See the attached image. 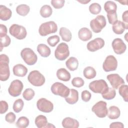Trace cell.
Returning a JSON list of instances; mask_svg holds the SVG:
<instances>
[{"label": "cell", "instance_id": "obj_24", "mask_svg": "<svg viewBox=\"0 0 128 128\" xmlns=\"http://www.w3.org/2000/svg\"><path fill=\"white\" fill-rule=\"evenodd\" d=\"M120 114V111L119 108L116 106H110L108 110L107 116L108 118L111 120L117 119Z\"/></svg>", "mask_w": 128, "mask_h": 128}, {"label": "cell", "instance_id": "obj_4", "mask_svg": "<svg viewBox=\"0 0 128 128\" xmlns=\"http://www.w3.org/2000/svg\"><path fill=\"white\" fill-rule=\"evenodd\" d=\"M57 30V24L54 21H49L42 24L38 29L40 34L43 36L50 34L55 33Z\"/></svg>", "mask_w": 128, "mask_h": 128}, {"label": "cell", "instance_id": "obj_2", "mask_svg": "<svg viewBox=\"0 0 128 128\" xmlns=\"http://www.w3.org/2000/svg\"><path fill=\"white\" fill-rule=\"evenodd\" d=\"M89 88L94 93H105L108 89V86L106 82L104 80H99L90 82L88 86Z\"/></svg>", "mask_w": 128, "mask_h": 128}, {"label": "cell", "instance_id": "obj_27", "mask_svg": "<svg viewBox=\"0 0 128 128\" xmlns=\"http://www.w3.org/2000/svg\"><path fill=\"white\" fill-rule=\"evenodd\" d=\"M59 34L62 40L65 42H68L72 39V33L70 31L66 28L62 27L60 28Z\"/></svg>", "mask_w": 128, "mask_h": 128}, {"label": "cell", "instance_id": "obj_17", "mask_svg": "<svg viewBox=\"0 0 128 128\" xmlns=\"http://www.w3.org/2000/svg\"><path fill=\"white\" fill-rule=\"evenodd\" d=\"M62 126L64 128H78L79 126V122L76 119L70 117L64 118L62 121Z\"/></svg>", "mask_w": 128, "mask_h": 128}, {"label": "cell", "instance_id": "obj_35", "mask_svg": "<svg viewBox=\"0 0 128 128\" xmlns=\"http://www.w3.org/2000/svg\"><path fill=\"white\" fill-rule=\"evenodd\" d=\"M102 97L106 100H110L114 98L116 95V92L114 88H108V90L104 94H102Z\"/></svg>", "mask_w": 128, "mask_h": 128}, {"label": "cell", "instance_id": "obj_14", "mask_svg": "<svg viewBox=\"0 0 128 128\" xmlns=\"http://www.w3.org/2000/svg\"><path fill=\"white\" fill-rule=\"evenodd\" d=\"M104 46V40L100 38H97L89 42L86 46L87 49L90 52H96Z\"/></svg>", "mask_w": 128, "mask_h": 128}, {"label": "cell", "instance_id": "obj_25", "mask_svg": "<svg viewBox=\"0 0 128 128\" xmlns=\"http://www.w3.org/2000/svg\"><path fill=\"white\" fill-rule=\"evenodd\" d=\"M37 50L39 54L44 58H47L50 54V49L46 44H39L37 46Z\"/></svg>", "mask_w": 128, "mask_h": 128}, {"label": "cell", "instance_id": "obj_30", "mask_svg": "<svg viewBox=\"0 0 128 128\" xmlns=\"http://www.w3.org/2000/svg\"><path fill=\"white\" fill-rule=\"evenodd\" d=\"M40 14L42 18H46L50 17L52 15V10L50 6L45 4L42 6V7L40 8Z\"/></svg>", "mask_w": 128, "mask_h": 128}, {"label": "cell", "instance_id": "obj_7", "mask_svg": "<svg viewBox=\"0 0 128 128\" xmlns=\"http://www.w3.org/2000/svg\"><path fill=\"white\" fill-rule=\"evenodd\" d=\"M50 90L54 94L64 98L68 96L70 92V89L68 87L60 82H56L52 84Z\"/></svg>", "mask_w": 128, "mask_h": 128}, {"label": "cell", "instance_id": "obj_8", "mask_svg": "<svg viewBox=\"0 0 128 128\" xmlns=\"http://www.w3.org/2000/svg\"><path fill=\"white\" fill-rule=\"evenodd\" d=\"M9 32L12 36L18 40L24 38L27 34L26 28L17 24H12L9 28Z\"/></svg>", "mask_w": 128, "mask_h": 128}, {"label": "cell", "instance_id": "obj_43", "mask_svg": "<svg viewBox=\"0 0 128 128\" xmlns=\"http://www.w3.org/2000/svg\"><path fill=\"white\" fill-rule=\"evenodd\" d=\"M65 1L64 0H51V4L54 8L56 9H60L62 8L64 4Z\"/></svg>", "mask_w": 128, "mask_h": 128}, {"label": "cell", "instance_id": "obj_34", "mask_svg": "<svg viewBox=\"0 0 128 128\" xmlns=\"http://www.w3.org/2000/svg\"><path fill=\"white\" fill-rule=\"evenodd\" d=\"M118 92L126 102L128 101V86L126 84H122L119 88Z\"/></svg>", "mask_w": 128, "mask_h": 128}, {"label": "cell", "instance_id": "obj_29", "mask_svg": "<svg viewBox=\"0 0 128 128\" xmlns=\"http://www.w3.org/2000/svg\"><path fill=\"white\" fill-rule=\"evenodd\" d=\"M83 74L84 76L87 79L94 78L96 74L94 68L92 66H87L84 70Z\"/></svg>", "mask_w": 128, "mask_h": 128}, {"label": "cell", "instance_id": "obj_37", "mask_svg": "<svg viewBox=\"0 0 128 128\" xmlns=\"http://www.w3.org/2000/svg\"><path fill=\"white\" fill-rule=\"evenodd\" d=\"M35 94L34 91L30 88H26L24 90L22 94V96L26 100H30L34 97Z\"/></svg>", "mask_w": 128, "mask_h": 128}, {"label": "cell", "instance_id": "obj_3", "mask_svg": "<svg viewBox=\"0 0 128 128\" xmlns=\"http://www.w3.org/2000/svg\"><path fill=\"white\" fill-rule=\"evenodd\" d=\"M20 56L24 62L29 66L34 64L38 60V56L33 50L28 48H24L20 52Z\"/></svg>", "mask_w": 128, "mask_h": 128}, {"label": "cell", "instance_id": "obj_36", "mask_svg": "<svg viewBox=\"0 0 128 128\" xmlns=\"http://www.w3.org/2000/svg\"><path fill=\"white\" fill-rule=\"evenodd\" d=\"M24 102L22 99L18 98L16 100L12 106L14 112L16 113L20 112L22 110L24 107Z\"/></svg>", "mask_w": 128, "mask_h": 128}, {"label": "cell", "instance_id": "obj_31", "mask_svg": "<svg viewBox=\"0 0 128 128\" xmlns=\"http://www.w3.org/2000/svg\"><path fill=\"white\" fill-rule=\"evenodd\" d=\"M30 10V8L28 6L24 4L18 5L16 8V12L20 16H26Z\"/></svg>", "mask_w": 128, "mask_h": 128}, {"label": "cell", "instance_id": "obj_47", "mask_svg": "<svg viewBox=\"0 0 128 128\" xmlns=\"http://www.w3.org/2000/svg\"><path fill=\"white\" fill-rule=\"evenodd\" d=\"M7 32H8V30L6 26L2 24H0V37H2L6 35Z\"/></svg>", "mask_w": 128, "mask_h": 128}, {"label": "cell", "instance_id": "obj_48", "mask_svg": "<svg viewBox=\"0 0 128 128\" xmlns=\"http://www.w3.org/2000/svg\"><path fill=\"white\" fill-rule=\"evenodd\" d=\"M110 128H124V125L121 122H113L110 124Z\"/></svg>", "mask_w": 128, "mask_h": 128}, {"label": "cell", "instance_id": "obj_42", "mask_svg": "<svg viewBox=\"0 0 128 128\" xmlns=\"http://www.w3.org/2000/svg\"><path fill=\"white\" fill-rule=\"evenodd\" d=\"M72 85L76 88H80L84 84V82L83 79L80 77L74 78L72 80Z\"/></svg>", "mask_w": 128, "mask_h": 128}, {"label": "cell", "instance_id": "obj_1", "mask_svg": "<svg viewBox=\"0 0 128 128\" xmlns=\"http://www.w3.org/2000/svg\"><path fill=\"white\" fill-rule=\"evenodd\" d=\"M9 58L4 54L0 56V80L1 81L7 80L10 75L9 68Z\"/></svg>", "mask_w": 128, "mask_h": 128}, {"label": "cell", "instance_id": "obj_16", "mask_svg": "<svg viewBox=\"0 0 128 128\" xmlns=\"http://www.w3.org/2000/svg\"><path fill=\"white\" fill-rule=\"evenodd\" d=\"M112 46L114 52L118 54H124L126 49V44L123 40L120 38H114L112 42Z\"/></svg>", "mask_w": 128, "mask_h": 128}, {"label": "cell", "instance_id": "obj_13", "mask_svg": "<svg viewBox=\"0 0 128 128\" xmlns=\"http://www.w3.org/2000/svg\"><path fill=\"white\" fill-rule=\"evenodd\" d=\"M36 106L39 110L46 113L50 112L54 109L53 104L45 98L39 99L37 101Z\"/></svg>", "mask_w": 128, "mask_h": 128}, {"label": "cell", "instance_id": "obj_41", "mask_svg": "<svg viewBox=\"0 0 128 128\" xmlns=\"http://www.w3.org/2000/svg\"><path fill=\"white\" fill-rule=\"evenodd\" d=\"M107 18L108 19V22L111 24H114L116 23L118 20V16L116 12H111L107 14Z\"/></svg>", "mask_w": 128, "mask_h": 128}, {"label": "cell", "instance_id": "obj_46", "mask_svg": "<svg viewBox=\"0 0 128 128\" xmlns=\"http://www.w3.org/2000/svg\"><path fill=\"white\" fill-rule=\"evenodd\" d=\"M0 113L1 114H3L5 113L8 110V103L4 100H1L0 102Z\"/></svg>", "mask_w": 128, "mask_h": 128}, {"label": "cell", "instance_id": "obj_44", "mask_svg": "<svg viewBox=\"0 0 128 128\" xmlns=\"http://www.w3.org/2000/svg\"><path fill=\"white\" fill-rule=\"evenodd\" d=\"M16 116L15 114L12 112H10L8 113L6 116H5V120H6L10 124L14 123L16 120Z\"/></svg>", "mask_w": 128, "mask_h": 128}, {"label": "cell", "instance_id": "obj_10", "mask_svg": "<svg viewBox=\"0 0 128 128\" xmlns=\"http://www.w3.org/2000/svg\"><path fill=\"white\" fill-rule=\"evenodd\" d=\"M107 104L106 102L99 101L97 102L92 108V110L98 118H105L108 114Z\"/></svg>", "mask_w": 128, "mask_h": 128}, {"label": "cell", "instance_id": "obj_45", "mask_svg": "<svg viewBox=\"0 0 128 128\" xmlns=\"http://www.w3.org/2000/svg\"><path fill=\"white\" fill-rule=\"evenodd\" d=\"M92 94L90 92L87 90H83L82 92V99L84 102H88L91 98Z\"/></svg>", "mask_w": 128, "mask_h": 128}, {"label": "cell", "instance_id": "obj_39", "mask_svg": "<svg viewBox=\"0 0 128 128\" xmlns=\"http://www.w3.org/2000/svg\"><path fill=\"white\" fill-rule=\"evenodd\" d=\"M0 51H2L4 47H6L10 44L11 40L10 36L7 34L4 36L0 37Z\"/></svg>", "mask_w": 128, "mask_h": 128}, {"label": "cell", "instance_id": "obj_20", "mask_svg": "<svg viewBox=\"0 0 128 128\" xmlns=\"http://www.w3.org/2000/svg\"><path fill=\"white\" fill-rule=\"evenodd\" d=\"M65 100L68 104H76L78 100V90L74 88L70 89V94L65 98Z\"/></svg>", "mask_w": 128, "mask_h": 128}, {"label": "cell", "instance_id": "obj_28", "mask_svg": "<svg viewBox=\"0 0 128 128\" xmlns=\"http://www.w3.org/2000/svg\"><path fill=\"white\" fill-rule=\"evenodd\" d=\"M35 124L38 128H46L48 124L46 118L43 115H38L35 118Z\"/></svg>", "mask_w": 128, "mask_h": 128}, {"label": "cell", "instance_id": "obj_23", "mask_svg": "<svg viewBox=\"0 0 128 128\" xmlns=\"http://www.w3.org/2000/svg\"><path fill=\"white\" fill-rule=\"evenodd\" d=\"M56 76L59 80L64 82L68 81L71 78L70 73L64 68H60L58 70Z\"/></svg>", "mask_w": 128, "mask_h": 128}, {"label": "cell", "instance_id": "obj_9", "mask_svg": "<svg viewBox=\"0 0 128 128\" xmlns=\"http://www.w3.org/2000/svg\"><path fill=\"white\" fill-rule=\"evenodd\" d=\"M70 55L68 46L66 43L61 42L56 47L54 51V56L59 60H65Z\"/></svg>", "mask_w": 128, "mask_h": 128}, {"label": "cell", "instance_id": "obj_15", "mask_svg": "<svg viewBox=\"0 0 128 128\" xmlns=\"http://www.w3.org/2000/svg\"><path fill=\"white\" fill-rule=\"evenodd\" d=\"M106 78L110 82L112 87L114 89H118L122 84H124V81L119 74H112L107 76Z\"/></svg>", "mask_w": 128, "mask_h": 128}, {"label": "cell", "instance_id": "obj_18", "mask_svg": "<svg viewBox=\"0 0 128 128\" xmlns=\"http://www.w3.org/2000/svg\"><path fill=\"white\" fill-rule=\"evenodd\" d=\"M92 32L87 28H81L78 32L79 38L82 41H88L92 37Z\"/></svg>", "mask_w": 128, "mask_h": 128}, {"label": "cell", "instance_id": "obj_22", "mask_svg": "<svg viewBox=\"0 0 128 128\" xmlns=\"http://www.w3.org/2000/svg\"><path fill=\"white\" fill-rule=\"evenodd\" d=\"M12 14L11 10L3 5L0 6V18L1 20L6 21L9 20Z\"/></svg>", "mask_w": 128, "mask_h": 128}, {"label": "cell", "instance_id": "obj_21", "mask_svg": "<svg viewBox=\"0 0 128 128\" xmlns=\"http://www.w3.org/2000/svg\"><path fill=\"white\" fill-rule=\"evenodd\" d=\"M112 28L114 33L117 34H121L124 32L125 30L128 28V26L127 24H125L122 22L118 21L113 24Z\"/></svg>", "mask_w": 128, "mask_h": 128}, {"label": "cell", "instance_id": "obj_6", "mask_svg": "<svg viewBox=\"0 0 128 128\" xmlns=\"http://www.w3.org/2000/svg\"><path fill=\"white\" fill-rule=\"evenodd\" d=\"M106 22L105 17L102 15H98L90 22V26L95 33H99L106 26Z\"/></svg>", "mask_w": 128, "mask_h": 128}, {"label": "cell", "instance_id": "obj_19", "mask_svg": "<svg viewBox=\"0 0 128 128\" xmlns=\"http://www.w3.org/2000/svg\"><path fill=\"white\" fill-rule=\"evenodd\" d=\"M14 74L17 76L24 77L28 72L27 68L22 64H17L15 65L12 68Z\"/></svg>", "mask_w": 128, "mask_h": 128}, {"label": "cell", "instance_id": "obj_38", "mask_svg": "<svg viewBox=\"0 0 128 128\" xmlns=\"http://www.w3.org/2000/svg\"><path fill=\"white\" fill-rule=\"evenodd\" d=\"M102 10L101 6L98 3H92L89 6V10L90 12L93 14H98Z\"/></svg>", "mask_w": 128, "mask_h": 128}, {"label": "cell", "instance_id": "obj_5", "mask_svg": "<svg viewBox=\"0 0 128 128\" xmlns=\"http://www.w3.org/2000/svg\"><path fill=\"white\" fill-rule=\"evenodd\" d=\"M28 80L32 85L36 86H42L45 82L44 76L36 70L30 72L28 76Z\"/></svg>", "mask_w": 128, "mask_h": 128}, {"label": "cell", "instance_id": "obj_32", "mask_svg": "<svg viewBox=\"0 0 128 128\" xmlns=\"http://www.w3.org/2000/svg\"><path fill=\"white\" fill-rule=\"evenodd\" d=\"M116 8L117 6L116 4L112 1H107L104 4V9L107 14L111 12H116Z\"/></svg>", "mask_w": 128, "mask_h": 128}, {"label": "cell", "instance_id": "obj_49", "mask_svg": "<svg viewBox=\"0 0 128 128\" xmlns=\"http://www.w3.org/2000/svg\"><path fill=\"white\" fill-rule=\"evenodd\" d=\"M122 18L124 23L128 25V10H126L124 12H123L122 15Z\"/></svg>", "mask_w": 128, "mask_h": 128}, {"label": "cell", "instance_id": "obj_33", "mask_svg": "<svg viewBox=\"0 0 128 128\" xmlns=\"http://www.w3.org/2000/svg\"><path fill=\"white\" fill-rule=\"evenodd\" d=\"M30 122L28 118L26 116H21L18 120L16 126L18 128H26L28 126Z\"/></svg>", "mask_w": 128, "mask_h": 128}, {"label": "cell", "instance_id": "obj_26", "mask_svg": "<svg viewBox=\"0 0 128 128\" xmlns=\"http://www.w3.org/2000/svg\"><path fill=\"white\" fill-rule=\"evenodd\" d=\"M66 65L70 71H74L78 68V62L76 58L72 56L66 61Z\"/></svg>", "mask_w": 128, "mask_h": 128}, {"label": "cell", "instance_id": "obj_40", "mask_svg": "<svg viewBox=\"0 0 128 128\" xmlns=\"http://www.w3.org/2000/svg\"><path fill=\"white\" fill-rule=\"evenodd\" d=\"M59 42L60 38L57 35L50 36L47 39V42L50 46L52 47L55 46Z\"/></svg>", "mask_w": 128, "mask_h": 128}, {"label": "cell", "instance_id": "obj_50", "mask_svg": "<svg viewBox=\"0 0 128 128\" xmlns=\"http://www.w3.org/2000/svg\"><path fill=\"white\" fill-rule=\"evenodd\" d=\"M78 2H80V3H82V4H86V3H88V2H90V1H80H80L78 0Z\"/></svg>", "mask_w": 128, "mask_h": 128}, {"label": "cell", "instance_id": "obj_12", "mask_svg": "<svg viewBox=\"0 0 128 128\" xmlns=\"http://www.w3.org/2000/svg\"><path fill=\"white\" fill-rule=\"evenodd\" d=\"M118 66V62L116 58L112 55H110L106 57L103 64V70L106 72L114 71Z\"/></svg>", "mask_w": 128, "mask_h": 128}, {"label": "cell", "instance_id": "obj_11", "mask_svg": "<svg viewBox=\"0 0 128 128\" xmlns=\"http://www.w3.org/2000/svg\"><path fill=\"white\" fill-rule=\"evenodd\" d=\"M23 88L22 82L19 80H15L10 83L8 88V92L12 96L16 97L20 94Z\"/></svg>", "mask_w": 128, "mask_h": 128}]
</instances>
